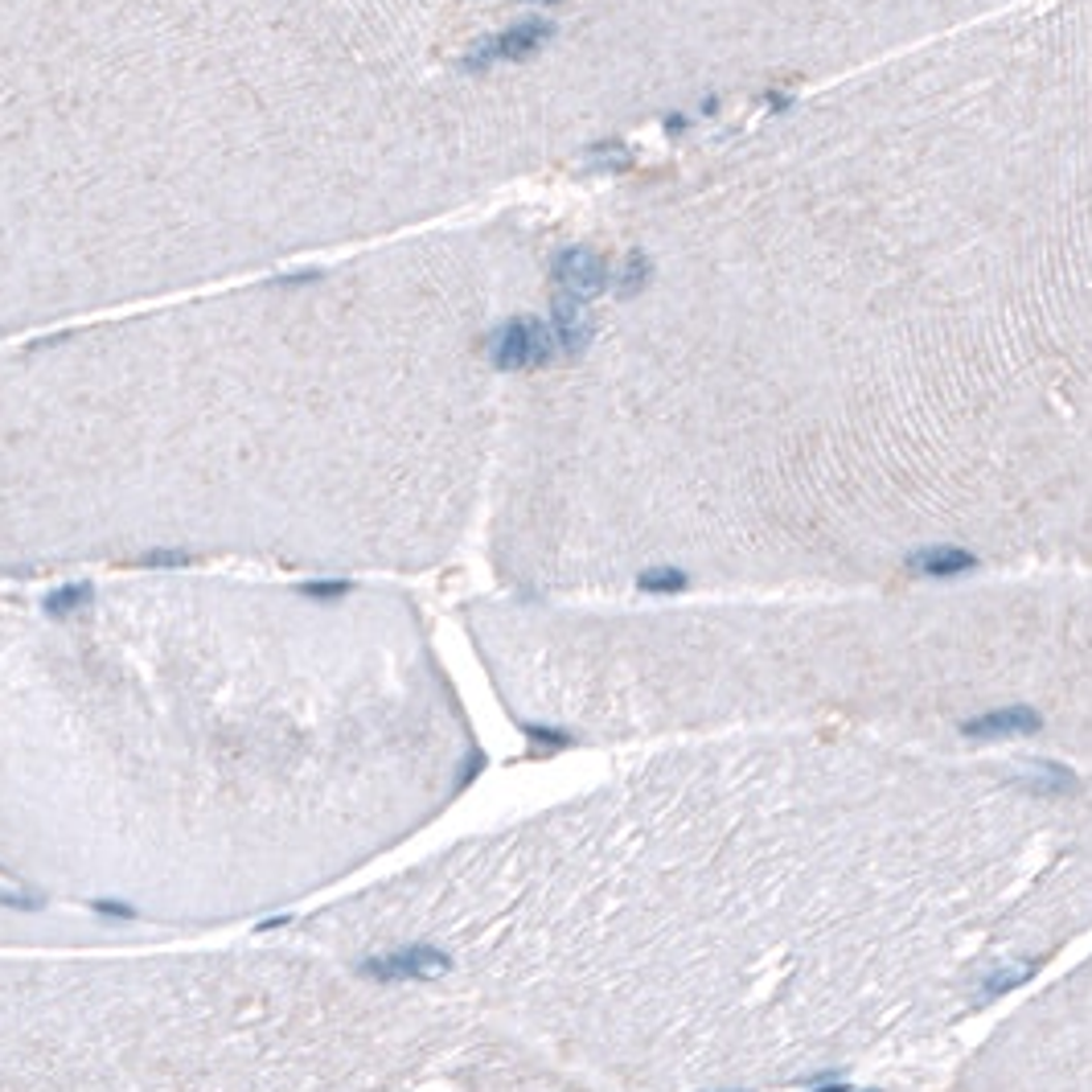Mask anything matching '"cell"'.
I'll return each mask as SVG.
<instances>
[{"label": "cell", "mask_w": 1092, "mask_h": 1092, "mask_svg": "<svg viewBox=\"0 0 1092 1092\" xmlns=\"http://www.w3.org/2000/svg\"><path fill=\"white\" fill-rule=\"evenodd\" d=\"M1014 784H1018V788H1027V793H1035V797H1068V793H1076V788H1081V776H1076L1072 768H1064V765L1035 760V765L1027 768L1023 776H1014Z\"/></svg>", "instance_id": "7"}, {"label": "cell", "mask_w": 1092, "mask_h": 1092, "mask_svg": "<svg viewBox=\"0 0 1092 1092\" xmlns=\"http://www.w3.org/2000/svg\"><path fill=\"white\" fill-rule=\"evenodd\" d=\"M558 353L554 328L535 321V317H514L506 325L493 328L489 337V357L497 370H530V366H546Z\"/></svg>", "instance_id": "1"}, {"label": "cell", "mask_w": 1092, "mask_h": 1092, "mask_svg": "<svg viewBox=\"0 0 1092 1092\" xmlns=\"http://www.w3.org/2000/svg\"><path fill=\"white\" fill-rule=\"evenodd\" d=\"M554 284H558V292H567V296H575V300H596L600 292H604V284H608V267H604V259L596 255V251H587V247H567L558 259H554Z\"/></svg>", "instance_id": "3"}, {"label": "cell", "mask_w": 1092, "mask_h": 1092, "mask_svg": "<svg viewBox=\"0 0 1092 1092\" xmlns=\"http://www.w3.org/2000/svg\"><path fill=\"white\" fill-rule=\"evenodd\" d=\"M526 4H554V0H526Z\"/></svg>", "instance_id": "14"}, {"label": "cell", "mask_w": 1092, "mask_h": 1092, "mask_svg": "<svg viewBox=\"0 0 1092 1092\" xmlns=\"http://www.w3.org/2000/svg\"><path fill=\"white\" fill-rule=\"evenodd\" d=\"M637 587L650 592V596H678V592L690 587V579H686L682 567H645L637 575Z\"/></svg>", "instance_id": "9"}, {"label": "cell", "mask_w": 1092, "mask_h": 1092, "mask_svg": "<svg viewBox=\"0 0 1092 1092\" xmlns=\"http://www.w3.org/2000/svg\"><path fill=\"white\" fill-rule=\"evenodd\" d=\"M908 567L916 575H928V579H953V575H966L978 567V554L966 550V546H920L908 554Z\"/></svg>", "instance_id": "6"}, {"label": "cell", "mask_w": 1092, "mask_h": 1092, "mask_svg": "<svg viewBox=\"0 0 1092 1092\" xmlns=\"http://www.w3.org/2000/svg\"><path fill=\"white\" fill-rule=\"evenodd\" d=\"M633 165V152L621 140H604L596 148H587V169H604V173H625Z\"/></svg>", "instance_id": "11"}, {"label": "cell", "mask_w": 1092, "mask_h": 1092, "mask_svg": "<svg viewBox=\"0 0 1092 1092\" xmlns=\"http://www.w3.org/2000/svg\"><path fill=\"white\" fill-rule=\"evenodd\" d=\"M650 276H654L650 259H645L641 251H633V255H625L621 271H616V292H621V296H637V292H645Z\"/></svg>", "instance_id": "10"}, {"label": "cell", "mask_w": 1092, "mask_h": 1092, "mask_svg": "<svg viewBox=\"0 0 1092 1092\" xmlns=\"http://www.w3.org/2000/svg\"><path fill=\"white\" fill-rule=\"evenodd\" d=\"M1039 974V961H1006V966H994L982 978V994L985 998H1002V994H1014L1018 985H1027Z\"/></svg>", "instance_id": "8"}, {"label": "cell", "mask_w": 1092, "mask_h": 1092, "mask_svg": "<svg viewBox=\"0 0 1092 1092\" xmlns=\"http://www.w3.org/2000/svg\"><path fill=\"white\" fill-rule=\"evenodd\" d=\"M813 1092H874V1089H851V1085H838V1081H826V1085H813Z\"/></svg>", "instance_id": "12"}, {"label": "cell", "mask_w": 1092, "mask_h": 1092, "mask_svg": "<svg viewBox=\"0 0 1092 1092\" xmlns=\"http://www.w3.org/2000/svg\"><path fill=\"white\" fill-rule=\"evenodd\" d=\"M554 37V25L550 21H522V25H510L485 41H477L468 54H464V66L468 70H485L493 62H522L530 54H539L546 41Z\"/></svg>", "instance_id": "2"}, {"label": "cell", "mask_w": 1092, "mask_h": 1092, "mask_svg": "<svg viewBox=\"0 0 1092 1092\" xmlns=\"http://www.w3.org/2000/svg\"><path fill=\"white\" fill-rule=\"evenodd\" d=\"M550 328H554V341H558V349L567 357H575V353H583L592 345V313H587L583 300H575L567 292H558L550 300Z\"/></svg>", "instance_id": "5"}, {"label": "cell", "mask_w": 1092, "mask_h": 1092, "mask_svg": "<svg viewBox=\"0 0 1092 1092\" xmlns=\"http://www.w3.org/2000/svg\"><path fill=\"white\" fill-rule=\"evenodd\" d=\"M665 127H669L673 136H678V132H686V115H669V119H665Z\"/></svg>", "instance_id": "13"}, {"label": "cell", "mask_w": 1092, "mask_h": 1092, "mask_svg": "<svg viewBox=\"0 0 1092 1092\" xmlns=\"http://www.w3.org/2000/svg\"><path fill=\"white\" fill-rule=\"evenodd\" d=\"M1043 727V715L1035 707H998V711H982L974 719L961 723V736L970 740H1010V736H1035Z\"/></svg>", "instance_id": "4"}]
</instances>
